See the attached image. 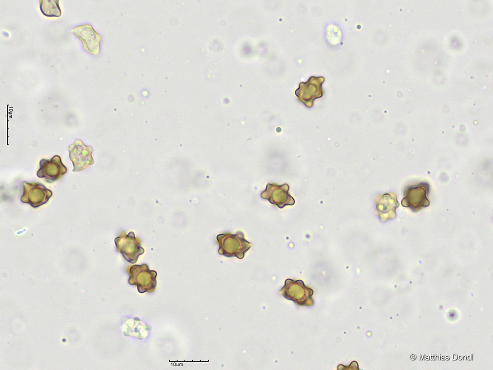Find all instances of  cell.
I'll return each mask as SVG.
<instances>
[{
  "instance_id": "6da1fadb",
  "label": "cell",
  "mask_w": 493,
  "mask_h": 370,
  "mask_svg": "<svg viewBox=\"0 0 493 370\" xmlns=\"http://www.w3.org/2000/svg\"><path fill=\"white\" fill-rule=\"evenodd\" d=\"M216 240L219 254L227 257H236L240 259L244 257L245 254L252 245L245 239L241 231H238L235 234L228 232L219 234Z\"/></svg>"
},
{
  "instance_id": "7a4b0ae2",
  "label": "cell",
  "mask_w": 493,
  "mask_h": 370,
  "mask_svg": "<svg viewBox=\"0 0 493 370\" xmlns=\"http://www.w3.org/2000/svg\"><path fill=\"white\" fill-rule=\"evenodd\" d=\"M128 273L129 284L136 286L140 293L154 291L157 285V274L155 271L150 270L146 264L131 266Z\"/></svg>"
},
{
  "instance_id": "3957f363",
  "label": "cell",
  "mask_w": 493,
  "mask_h": 370,
  "mask_svg": "<svg viewBox=\"0 0 493 370\" xmlns=\"http://www.w3.org/2000/svg\"><path fill=\"white\" fill-rule=\"evenodd\" d=\"M281 292L285 298L299 306H311L314 304L313 289L306 286L301 280L286 279Z\"/></svg>"
},
{
  "instance_id": "277c9868",
  "label": "cell",
  "mask_w": 493,
  "mask_h": 370,
  "mask_svg": "<svg viewBox=\"0 0 493 370\" xmlns=\"http://www.w3.org/2000/svg\"><path fill=\"white\" fill-rule=\"evenodd\" d=\"M116 251L120 253L124 259L131 263H135L139 256L144 252L141 246L140 238L136 237L132 231L128 234L122 231L114 239Z\"/></svg>"
},
{
  "instance_id": "5b68a950",
  "label": "cell",
  "mask_w": 493,
  "mask_h": 370,
  "mask_svg": "<svg viewBox=\"0 0 493 370\" xmlns=\"http://www.w3.org/2000/svg\"><path fill=\"white\" fill-rule=\"evenodd\" d=\"M430 185L427 182H421L408 187L404 192L401 205L417 212L430 205L428 195Z\"/></svg>"
},
{
  "instance_id": "8992f818",
  "label": "cell",
  "mask_w": 493,
  "mask_h": 370,
  "mask_svg": "<svg viewBox=\"0 0 493 370\" xmlns=\"http://www.w3.org/2000/svg\"><path fill=\"white\" fill-rule=\"evenodd\" d=\"M325 80L323 76H311L305 82H301L295 94L299 101L306 107L311 108L314 101L322 97L324 92L322 85Z\"/></svg>"
},
{
  "instance_id": "52a82bcc",
  "label": "cell",
  "mask_w": 493,
  "mask_h": 370,
  "mask_svg": "<svg viewBox=\"0 0 493 370\" xmlns=\"http://www.w3.org/2000/svg\"><path fill=\"white\" fill-rule=\"evenodd\" d=\"M23 193L21 197L22 202L30 204L36 208L46 203L52 195L51 190L38 182H23Z\"/></svg>"
},
{
  "instance_id": "ba28073f",
  "label": "cell",
  "mask_w": 493,
  "mask_h": 370,
  "mask_svg": "<svg viewBox=\"0 0 493 370\" xmlns=\"http://www.w3.org/2000/svg\"><path fill=\"white\" fill-rule=\"evenodd\" d=\"M68 149L73 167V172L81 171L94 164L92 148L85 145L81 140H76L68 147Z\"/></svg>"
},
{
  "instance_id": "9c48e42d",
  "label": "cell",
  "mask_w": 493,
  "mask_h": 370,
  "mask_svg": "<svg viewBox=\"0 0 493 370\" xmlns=\"http://www.w3.org/2000/svg\"><path fill=\"white\" fill-rule=\"evenodd\" d=\"M67 172L59 155H55L51 159H41L39 161V168L36 173L37 176L43 178L48 183H53L60 179Z\"/></svg>"
},
{
  "instance_id": "30bf717a",
  "label": "cell",
  "mask_w": 493,
  "mask_h": 370,
  "mask_svg": "<svg viewBox=\"0 0 493 370\" xmlns=\"http://www.w3.org/2000/svg\"><path fill=\"white\" fill-rule=\"evenodd\" d=\"M288 190L287 184L280 185L268 183L266 189L261 193V196L268 200L270 203L280 208H283L286 205H293L295 203V200L288 193Z\"/></svg>"
},
{
  "instance_id": "8fae6325",
  "label": "cell",
  "mask_w": 493,
  "mask_h": 370,
  "mask_svg": "<svg viewBox=\"0 0 493 370\" xmlns=\"http://www.w3.org/2000/svg\"><path fill=\"white\" fill-rule=\"evenodd\" d=\"M375 202V214L379 216L382 222L395 218L396 209L399 206L395 193L390 192L379 195L376 197Z\"/></svg>"
},
{
  "instance_id": "7c38bea8",
  "label": "cell",
  "mask_w": 493,
  "mask_h": 370,
  "mask_svg": "<svg viewBox=\"0 0 493 370\" xmlns=\"http://www.w3.org/2000/svg\"><path fill=\"white\" fill-rule=\"evenodd\" d=\"M72 32L81 40L87 52L94 55L99 54L101 37L92 25L87 24L80 25L74 28Z\"/></svg>"
},
{
  "instance_id": "4fadbf2b",
  "label": "cell",
  "mask_w": 493,
  "mask_h": 370,
  "mask_svg": "<svg viewBox=\"0 0 493 370\" xmlns=\"http://www.w3.org/2000/svg\"><path fill=\"white\" fill-rule=\"evenodd\" d=\"M39 7L41 12L46 16L58 17L62 14L58 0H40Z\"/></svg>"
}]
</instances>
